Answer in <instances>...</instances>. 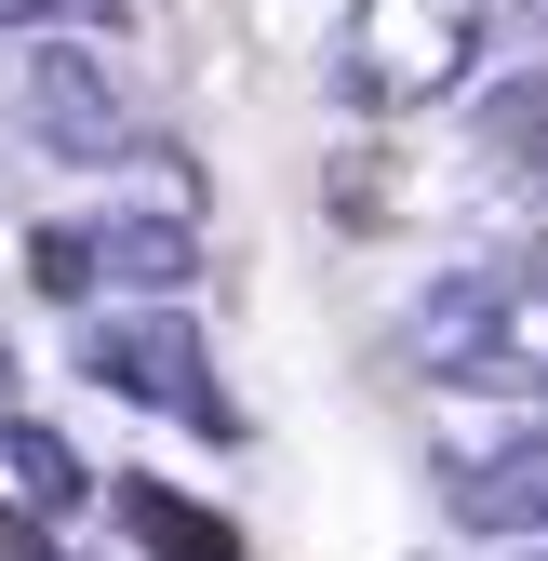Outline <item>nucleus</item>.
I'll use <instances>...</instances> for the list:
<instances>
[{
  "label": "nucleus",
  "instance_id": "f257e3e1",
  "mask_svg": "<svg viewBox=\"0 0 548 561\" xmlns=\"http://www.w3.org/2000/svg\"><path fill=\"white\" fill-rule=\"evenodd\" d=\"M468 0H362L349 14V94L362 107H429L455 67H468Z\"/></svg>",
  "mask_w": 548,
  "mask_h": 561
},
{
  "label": "nucleus",
  "instance_id": "f03ea898",
  "mask_svg": "<svg viewBox=\"0 0 548 561\" xmlns=\"http://www.w3.org/2000/svg\"><path fill=\"white\" fill-rule=\"evenodd\" d=\"M134 522H148L161 548H187V561H228V522H201V508H161V495H134Z\"/></svg>",
  "mask_w": 548,
  "mask_h": 561
}]
</instances>
